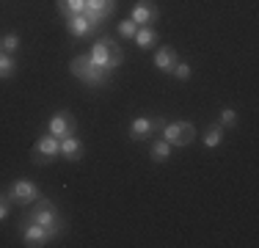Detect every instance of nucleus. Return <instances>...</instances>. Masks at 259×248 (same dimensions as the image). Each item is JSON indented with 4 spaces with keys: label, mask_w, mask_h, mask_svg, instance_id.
I'll return each instance as SVG.
<instances>
[{
    "label": "nucleus",
    "mask_w": 259,
    "mask_h": 248,
    "mask_svg": "<svg viewBox=\"0 0 259 248\" xmlns=\"http://www.w3.org/2000/svg\"><path fill=\"white\" fill-rule=\"evenodd\" d=\"M224 138H226V133H224V127H221L218 121H212L204 133H201V144H204L207 149H218L221 144H224Z\"/></svg>",
    "instance_id": "nucleus-16"
},
{
    "label": "nucleus",
    "mask_w": 259,
    "mask_h": 248,
    "mask_svg": "<svg viewBox=\"0 0 259 248\" xmlns=\"http://www.w3.org/2000/svg\"><path fill=\"white\" fill-rule=\"evenodd\" d=\"M116 0H85V20L91 25V36L102 33L105 30V22L110 20V17L116 14Z\"/></svg>",
    "instance_id": "nucleus-5"
},
{
    "label": "nucleus",
    "mask_w": 259,
    "mask_h": 248,
    "mask_svg": "<svg viewBox=\"0 0 259 248\" xmlns=\"http://www.w3.org/2000/svg\"><path fill=\"white\" fill-rule=\"evenodd\" d=\"M69 74L77 77L85 89H105V86L110 83V77H113L110 72H105V69H100V66L91 64L89 55H77V58H72L69 61Z\"/></svg>",
    "instance_id": "nucleus-3"
},
{
    "label": "nucleus",
    "mask_w": 259,
    "mask_h": 248,
    "mask_svg": "<svg viewBox=\"0 0 259 248\" xmlns=\"http://www.w3.org/2000/svg\"><path fill=\"white\" fill-rule=\"evenodd\" d=\"M69 232V221H61L55 226H41L33 221H22L20 223V237L25 248H41V245H53L58 243L64 234Z\"/></svg>",
    "instance_id": "nucleus-1"
},
{
    "label": "nucleus",
    "mask_w": 259,
    "mask_h": 248,
    "mask_svg": "<svg viewBox=\"0 0 259 248\" xmlns=\"http://www.w3.org/2000/svg\"><path fill=\"white\" fill-rule=\"evenodd\" d=\"M116 33L121 36V39H127V42H133V36L138 33V25H135L133 20H121V22H116Z\"/></svg>",
    "instance_id": "nucleus-22"
},
{
    "label": "nucleus",
    "mask_w": 259,
    "mask_h": 248,
    "mask_svg": "<svg viewBox=\"0 0 259 248\" xmlns=\"http://www.w3.org/2000/svg\"><path fill=\"white\" fill-rule=\"evenodd\" d=\"M89 58H91V64H94V66H100V69L113 74L121 64H124V50H121V45H116V39H110V36H100V39L91 45Z\"/></svg>",
    "instance_id": "nucleus-2"
},
{
    "label": "nucleus",
    "mask_w": 259,
    "mask_h": 248,
    "mask_svg": "<svg viewBox=\"0 0 259 248\" xmlns=\"http://www.w3.org/2000/svg\"><path fill=\"white\" fill-rule=\"evenodd\" d=\"M45 133L55 135V138H66V135H75L77 133V119L69 113V110H55V113L47 119V127Z\"/></svg>",
    "instance_id": "nucleus-10"
},
{
    "label": "nucleus",
    "mask_w": 259,
    "mask_h": 248,
    "mask_svg": "<svg viewBox=\"0 0 259 248\" xmlns=\"http://www.w3.org/2000/svg\"><path fill=\"white\" fill-rule=\"evenodd\" d=\"M55 6H58L61 20H64V17H72V14H83L85 11V0H55Z\"/></svg>",
    "instance_id": "nucleus-20"
},
{
    "label": "nucleus",
    "mask_w": 259,
    "mask_h": 248,
    "mask_svg": "<svg viewBox=\"0 0 259 248\" xmlns=\"http://www.w3.org/2000/svg\"><path fill=\"white\" fill-rule=\"evenodd\" d=\"M64 28L72 39H85L91 36V25L85 20V14H72V17H64Z\"/></svg>",
    "instance_id": "nucleus-14"
},
{
    "label": "nucleus",
    "mask_w": 259,
    "mask_h": 248,
    "mask_svg": "<svg viewBox=\"0 0 259 248\" xmlns=\"http://www.w3.org/2000/svg\"><path fill=\"white\" fill-rule=\"evenodd\" d=\"M218 124H221L224 130L237 127V110H234L232 105H224V108H221V113H218Z\"/></svg>",
    "instance_id": "nucleus-21"
},
{
    "label": "nucleus",
    "mask_w": 259,
    "mask_h": 248,
    "mask_svg": "<svg viewBox=\"0 0 259 248\" xmlns=\"http://www.w3.org/2000/svg\"><path fill=\"white\" fill-rule=\"evenodd\" d=\"M22 221H33V223H41V226H55V223H61V221H66V218H64V213L58 210V204L41 193V196L25 210Z\"/></svg>",
    "instance_id": "nucleus-4"
},
{
    "label": "nucleus",
    "mask_w": 259,
    "mask_h": 248,
    "mask_svg": "<svg viewBox=\"0 0 259 248\" xmlns=\"http://www.w3.org/2000/svg\"><path fill=\"white\" fill-rule=\"evenodd\" d=\"M157 17H160V9H157L155 0H138V3L133 6V11H130V20L138 25V28H144V25H152V28H155Z\"/></svg>",
    "instance_id": "nucleus-11"
},
{
    "label": "nucleus",
    "mask_w": 259,
    "mask_h": 248,
    "mask_svg": "<svg viewBox=\"0 0 259 248\" xmlns=\"http://www.w3.org/2000/svg\"><path fill=\"white\" fill-rule=\"evenodd\" d=\"M9 213H11V198L6 193H0V221L9 218Z\"/></svg>",
    "instance_id": "nucleus-24"
},
{
    "label": "nucleus",
    "mask_w": 259,
    "mask_h": 248,
    "mask_svg": "<svg viewBox=\"0 0 259 248\" xmlns=\"http://www.w3.org/2000/svg\"><path fill=\"white\" fill-rule=\"evenodd\" d=\"M171 74H174L177 80H190V74H193V69H190V64H188V61H182V58H180Z\"/></svg>",
    "instance_id": "nucleus-23"
},
{
    "label": "nucleus",
    "mask_w": 259,
    "mask_h": 248,
    "mask_svg": "<svg viewBox=\"0 0 259 248\" xmlns=\"http://www.w3.org/2000/svg\"><path fill=\"white\" fill-rule=\"evenodd\" d=\"M17 69H20V61L17 55H9V53H0V80H9L14 77Z\"/></svg>",
    "instance_id": "nucleus-19"
},
{
    "label": "nucleus",
    "mask_w": 259,
    "mask_h": 248,
    "mask_svg": "<svg viewBox=\"0 0 259 248\" xmlns=\"http://www.w3.org/2000/svg\"><path fill=\"white\" fill-rule=\"evenodd\" d=\"M133 42L138 45L141 50H152L160 42V36H157V28H152V25H144V28H138V33L133 36Z\"/></svg>",
    "instance_id": "nucleus-17"
},
{
    "label": "nucleus",
    "mask_w": 259,
    "mask_h": 248,
    "mask_svg": "<svg viewBox=\"0 0 259 248\" xmlns=\"http://www.w3.org/2000/svg\"><path fill=\"white\" fill-rule=\"evenodd\" d=\"M165 121V116H135L130 121V141H152Z\"/></svg>",
    "instance_id": "nucleus-8"
},
{
    "label": "nucleus",
    "mask_w": 259,
    "mask_h": 248,
    "mask_svg": "<svg viewBox=\"0 0 259 248\" xmlns=\"http://www.w3.org/2000/svg\"><path fill=\"white\" fill-rule=\"evenodd\" d=\"M177 61H180L177 50H174V47H168V45H163V47H157V50H155V58H152V64H155V69H157V72L171 74V72H174V66H177Z\"/></svg>",
    "instance_id": "nucleus-13"
},
{
    "label": "nucleus",
    "mask_w": 259,
    "mask_h": 248,
    "mask_svg": "<svg viewBox=\"0 0 259 248\" xmlns=\"http://www.w3.org/2000/svg\"><path fill=\"white\" fill-rule=\"evenodd\" d=\"M83 154H85L83 138H77V135H66V138H61V157H64L66 163H80Z\"/></svg>",
    "instance_id": "nucleus-12"
},
{
    "label": "nucleus",
    "mask_w": 259,
    "mask_h": 248,
    "mask_svg": "<svg viewBox=\"0 0 259 248\" xmlns=\"http://www.w3.org/2000/svg\"><path fill=\"white\" fill-rule=\"evenodd\" d=\"M6 196H9L11 204H17V207H30V204L41 196V188L33 179H14V182L6 188Z\"/></svg>",
    "instance_id": "nucleus-9"
},
{
    "label": "nucleus",
    "mask_w": 259,
    "mask_h": 248,
    "mask_svg": "<svg viewBox=\"0 0 259 248\" xmlns=\"http://www.w3.org/2000/svg\"><path fill=\"white\" fill-rule=\"evenodd\" d=\"M58 157H61V141L55 138V135H50V133H41L39 141H36L33 149H30V163L41 169V166L55 163Z\"/></svg>",
    "instance_id": "nucleus-7"
},
{
    "label": "nucleus",
    "mask_w": 259,
    "mask_h": 248,
    "mask_svg": "<svg viewBox=\"0 0 259 248\" xmlns=\"http://www.w3.org/2000/svg\"><path fill=\"white\" fill-rule=\"evenodd\" d=\"M22 50V36L9 30V33L0 36V53H9V55H17Z\"/></svg>",
    "instance_id": "nucleus-18"
},
{
    "label": "nucleus",
    "mask_w": 259,
    "mask_h": 248,
    "mask_svg": "<svg viewBox=\"0 0 259 248\" xmlns=\"http://www.w3.org/2000/svg\"><path fill=\"white\" fill-rule=\"evenodd\" d=\"M171 154H174V146L168 144V141H163L160 135L152 138V146H149V160L152 163H168Z\"/></svg>",
    "instance_id": "nucleus-15"
},
{
    "label": "nucleus",
    "mask_w": 259,
    "mask_h": 248,
    "mask_svg": "<svg viewBox=\"0 0 259 248\" xmlns=\"http://www.w3.org/2000/svg\"><path fill=\"white\" fill-rule=\"evenodd\" d=\"M157 135L163 141H168L171 146L182 149V146H190L196 138H199V130H196L190 121H165Z\"/></svg>",
    "instance_id": "nucleus-6"
}]
</instances>
